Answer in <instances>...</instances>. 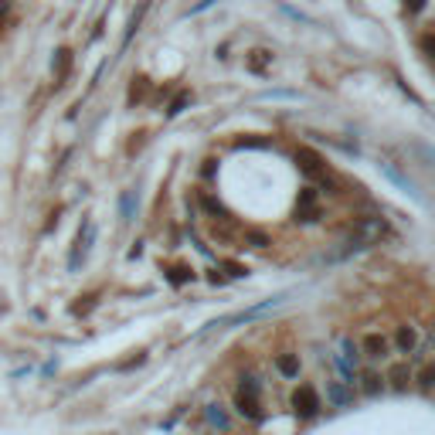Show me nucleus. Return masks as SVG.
I'll list each match as a JSON object with an SVG mask.
<instances>
[{"label":"nucleus","mask_w":435,"mask_h":435,"mask_svg":"<svg viewBox=\"0 0 435 435\" xmlns=\"http://www.w3.org/2000/svg\"><path fill=\"white\" fill-rule=\"evenodd\" d=\"M68 72H72V51H68V48H58V51H55V65H51L55 85H62Z\"/></svg>","instance_id":"obj_12"},{"label":"nucleus","mask_w":435,"mask_h":435,"mask_svg":"<svg viewBox=\"0 0 435 435\" xmlns=\"http://www.w3.org/2000/svg\"><path fill=\"white\" fill-rule=\"evenodd\" d=\"M320 408H323V402H320V394H316V388H313V385H299V388H296L293 412L299 415V419H313Z\"/></svg>","instance_id":"obj_6"},{"label":"nucleus","mask_w":435,"mask_h":435,"mask_svg":"<svg viewBox=\"0 0 435 435\" xmlns=\"http://www.w3.org/2000/svg\"><path fill=\"white\" fill-rule=\"evenodd\" d=\"M381 235H385V221H381V218H367V221H360L358 228L350 232V238L343 242L340 255H350V252L367 249V245H374V242H377Z\"/></svg>","instance_id":"obj_3"},{"label":"nucleus","mask_w":435,"mask_h":435,"mask_svg":"<svg viewBox=\"0 0 435 435\" xmlns=\"http://www.w3.org/2000/svg\"><path fill=\"white\" fill-rule=\"evenodd\" d=\"M204 421L211 425V429H218V432H232V412L225 408L221 402H211L208 408H204Z\"/></svg>","instance_id":"obj_11"},{"label":"nucleus","mask_w":435,"mask_h":435,"mask_svg":"<svg viewBox=\"0 0 435 435\" xmlns=\"http://www.w3.org/2000/svg\"><path fill=\"white\" fill-rule=\"evenodd\" d=\"M146 7H150V0H143L140 7H136V11H133V17H129V31H126V41H129V38H133V34L140 31V24H143V14H146Z\"/></svg>","instance_id":"obj_18"},{"label":"nucleus","mask_w":435,"mask_h":435,"mask_svg":"<svg viewBox=\"0 0 435 435\" xmlns=\"http://www.w3.org/2000/svg\"><path fill=\"white\" fill-rule=\"evenodd\" d=\"M276 371H279L286 381L299 377V354H276Z\"/></svg>","instance_id":"obj_13"},{"label":"nucleus","mask_w":435,"mask_h":435,"mask_svg":"<svg viewBox=\"0 0 435 435\" xmlns=\"http://www.w3.org/2000/svg\"><path fill=\"white\" fill-rule=\"evenodd\" d=\"M419 343H421V333H419V326H412V323H398L394 326V333H391V350H398V354H415L419 350Z\"/></svg>","instance_id":"obj_5"},{"label":"nucleus","mask_w":435,"mask_h":435,"mask_svg":"<svg viewBox=\"0 0 435 435\" xmlns=\"http://www.w3.org/2000/svg\"><path fill=\"white\" fill-rule=\"evenodd\" d=\"M245 245L255 252H265L272 242H269V235H262V232H245Z\"/></svg>","instance_id":"obj_19"},{"label":"nucleus","mask_w":435,"mask_h":435,"mask_svg":"<svg viewBox=\"0 0 435 435\" xmlns=\"http://www.w3.org/2000/svg\"><path fill=\"white\" fill-rule=\"evenodd\" d=\"M92 242H95V225L92 221H82V228H78V235H75V245H72V255H68V269H78V265L85 262Z\"/></svg>","instance_id":"obj_8"},{"label":"nucleus","mask_w":435,"mask_h":435,"mask_svg":"<svg viewBox=\"0 0 435 435\" xmlns=\"http://www.w3.org/2000/svg\"><path fill=\"white\" fill-rule=\"evenodd\" d=\"M419 154H425V156H429V167H432V171H435V154H432V150H429V146H419Z\"/></svg>","instance_id":"obj_22"},{"label":"nucleus","mask_w":435,"mask_h":435,"mask_svg":"<svg viewBox=\"0 0 435 435\" xmlns=\"http://www.w3.org/2000/svg\"><path fill=\"white\" fill-rule=\"evenodd\" d=\"M412 381L419 385L421 394H435V364H421L419 374H412Z\"/></svg>","instance_id":"obj_14"},{"label":"nucleus","mask_w":435,"mask_h":435,"mask_svg":"<svg viewBox=\"0 0 435 435\" xmlns=\"http://www.w3.org/2000/svg\"><path fill=\"white\" fill-rule=\"evenodd\" d=\"M187 99H190V95H177V99H173V102H171V109H167V112H171V116H177V112H181V109H184L187 106Z\"/></svg>","instance_id":"obj_21"},{"label":"nucleus","mask_w":435,"mask_h":435,"mask_svg":"<svg viewBox=\"0 0 435 435\" xmlns=\"http://www.w3.org/2000/svg\"><path fill=\"white\" fill-rule=\"evenodd\" d=\"M235 412L249 421H259L265 415L262 412V385H259L252 374L249 377H242V385H238V391H235Z\"/></svg>","instance_id":"obj_1"},{"label":"nucleus","mask_w":435,"mask_h":435,"mask_svg":"<svg viewBox=\"0 0 435 435\" xmlns=\"http://www.w3.org/2000/svg\"><path fill=\"white\" fill-rule=\"evenodd\" d=\"M358 347H360V358L371 360V364L391 358V337L388 333H381V330H367V333L358 340Z\"/></svg>","instance_id":"obj_4"},{"label":"nucleus","mask_w":435,"mask_h":435,"mask_svg":"<svg viewBox=\"0 0 435 435\" xmlns=\"http://www.w3.org/2000/svg\"><path fill=\"white\" fill-rule=\"evenodd\" d=\"M360 347L354 337H337V354H333V364H337V371H340V377L347 381V385H354V377H358L360 371Z\"/></svg>","instance_id":"obj_2"},{"label":"nucleus","mask_w":435,"mask_h":435,"mask_svg":"<svg viewBox=\"0 0 435 435\" xmlns=\"http://www.w3.org/2000/svg\"><path fill=\"white\" fill-rule=\"evenodd\" d=\"M419 48H421V55H429V58H432L435 62V31H425L419 38Z\"/></svg>","instance_id":"obj_20"},{"label":"nucleus","mask_w":435,"mask_h":435,"mask_svg":"<svg viewBox=\"0 0 435 435\" xmlns=\"http://www.w3.org/2000/svg\"><path fill=\"white\" fill-rule=\"evenodd\" d=\"M354 388L360 394H381L385 391V374H377L374 367H360L358 377H354Z\"/></svg>","instance_id":"obj_10"},{"label":"nucleus","mask_w":435,"mask_h":435,"mask_svg":"<svg viewBox=\"0 0 435 435\" xmlns=\"http://www.w3.org/2000/svg\"><path fill=\"white\" fill-rule=\"evenodd\" d=\"M354 398H358V388L347 385L343 377H330V381H326V404H330V408H350Z\"/></svg>","instance_id":"obj_7"},{"label":"nucleus","mask_w":435,"mask_h":435,"mask_svg":"<svg viewBox=\"0 0 435 435\" xmlns=\"http://www.w3.org/2000/svg\"><path fill=\"white\" fill-rule=\"evenodd\" d=\"M412 364H408V358L404 360H394V364H388V371H385V388L391 391H408L412 388Z\"/></svg>","instance_id":"obj_9"},{"label":"nucleus","mask_w":435,"mask_h":435,"mask_svg":"<svg viewBox=\"0 0 435 435\" xmlns=\"http://www.w3.org/2000/svg\"><path fill=\"white\" fill-rule=\"evenodd\" d=\"M119 215H123V221H133V215H136V190H126L123 201H119Z\"/></svg>","instance_id":"obj_17"},{"label":"nucleus","mask_w":435,"mask_h":435,"mask_svg":"<svg viewBox=\"0 0 435 435\" xmlns=\"http://www.w3.org/2000/svg\"><path fill=\"white\" fill-rule=\"evenodd\" d=\"M381 171H385V177H388L391 184L402 187L404 194H419V190H415V184H412V181H408V177H404V173L394 167V163H381Z\"/></svg>","instance_id":"obj_15"},{"label":"nucleus","mask_w":435,"mask_h":435,"mask_svg":"<svg viewBox=\"0 0 435 435\" xmlns=\"http://www.w3.org/2000/svg\"><path fill=\"white\" fill-rule=\"evenodd\" d=\"M272 65V51H265V48H255L249 55V72H255V75H265V68Z\"/></svg>","instance_id":"obj_16"}]
</instances>
